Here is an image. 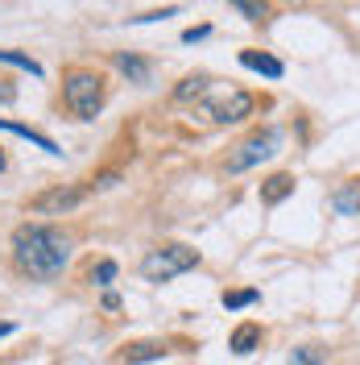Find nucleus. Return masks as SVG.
Returning a JSON list of instances; mask_svg holds the SVG:
<instances>
[{"instance_id": "obj_1", "label": "nucleus", "mask_w": 360, "mask_h": 365, "mask_svg": "<svg viewBox=\"0 0 360 365\" xmlns=\"http://www.w3.org/2000/svg\"><path fill=\"white\" fill-rule=\"evenodd\" d=\"M13 253L29 278H58L70 262V241L50 225H21L13 232Z\"/></svg>"}, {"instance_id": "obj_2", "label": "nucleus", "mask_w": 360, "mask_h": 365, "mask_svg": "<svg viewBox=\"0 0 360 365\" xmlns=\"http://www.w3.org/2000/svg\"><path fill=\"white\" fill-rule=\"evenodd\" d=\"M63 104L75 120H95L104 108V79L95 71H67L63 79Z\"/></svg>"}, {"instance_id": "obj_3", "label": "nucleus", "mask_w": 360, "mask_h": 365, "mask_svg": "<svg viewBox=\"0 0 360 365\" xmlns=\"http://www.w3.org/2000/svg\"><path fill=\"white\" fill-rule=\"evenodd\" d=\"M195 266H199V250H191V245H158L141 257V274L149 282H170Z\"/></svg>"}, {"instance_id": "obj_4", "label": "nucleus", "mask_w": 360, "mask_h": 365, "mask_svg": "<svg viewBox=\"0 0 360 365\" xmlns=\"http://www.w3.org/2000/svg\"><path fill=\"white\" fill-rule=\"evenodd\" d=\"M277 145H282V133H277V129H261V133L245 137V141H240V145L228 154V170H232V175H240V170H253L257 162L273 158V154H277Z\"/></svg>"}, {"instance_id": "obj_5", "label": "nucleus", "mask_w": 360, "mask_h": 365, "mask_svg": "<svg viewBox=\"0 0 360 365\" xmlns=\"http://www.w3.org/2000/svg\"><path fill=\"white\" fill-rule=\"evenodd\" d=\"M203 113L211 116L216 125H232V120H245L253 113V96L248 91H228V96H216L203 104Z\"/></svg>"}, {"instance_id": "obj_6", "label": "nucleus", "mask_w": 360, "mask_h": 365, "mask_svg": "<svg viewBox=\"0 0 360 365\" xmlns=\"http://www.w3.org/2000/svg\"><path fill=\"white\" fill-rule=\"evenodd\" d=\"M88 200V187H54V191H42L38 200H33V212H70V207H79Z\"/></svg>"}, {"instance_id": "obj_7", "label": "nucleus", "mask_w": 360, "mask_h": 365, "mask_svg": "<svg viewBox=\"0 0 360 365\" xmlns=\"http://www.w3.org/2000/svg\"><path fill=\"white\" fill-rule=\"evenodd\" d=\"M240 67L261 71V75H270V79H282V71H286L273 54H261V50H240Z\"/></svg>"}, {"instance_id": "obj_8", "label": "nucleus", "mask_w": 360, "mask_h": 365, "mask_svg": "<svg viewBox=\"0 0 360 365\" xmlns=\"http://www.w3.org/2000/svg\"><path fill=\"white\" fill-rule=\"evenodd\" d=\"M0 133H17V137H25V141H33L38 150H46V154H54V158L63 154V150H58V145H54V141H50L46 133H38V129H29V125H17V120H0Z\"/></svg>"}, {"instance_id": "obj_9", "label": "nucleus", "mask_w": 360, "mask_h": 365, "mask_svg": "<svg viewBox=\"0 0 360 365\" xmlns=\"http://www.w3.org/2000/svg\"><path fill=\"white\" fill-rule=\"evenodd\" d=\"M170 349L162 341H141V344H129V353H125V361L129 365H145V361H158V357H166Z\"/></svg>"}, {"instance_id": "obj_10", "label": "nucleus", "mask_w": 360, "mask_h": 365, "mask_svg": "<svg viewBox=\"0 0 360 365\" xmlns=\"http://www.w3.org/2000/svg\"><path fill=\"white\" fill-rule=\"evenodd\" d=\"M257 344H261V328H257V324H240V328L232 332V341H228V349L245 357V353H253Z\"/></svg>"}, {"instance_id": "obj_11", "label": "nucleus", "mask_w": 360, "mask_h": 365, "mask_svg": "<svg viewBox=\"0 0 360 365\" xmlns=\"http://www.w3.org/2000/svg\"><path fill=\"white\" fill-rule=\"evenodd\" d=\"M290 191H294V179H290V175H273V179L261 182V204H282Z\"/></svg>"}, {"instance_id": "obj_12", "label": "nucleus", "mask_w": 360, "mask_h": 365, "mask_svg": "<svg viewBox=\"0 0 360 365\" xmlns=\"http://www.w3.org/2000/svg\"><path fill=\"white\" fill-rule=\"evenodd\" d=\"M112 63L125 71L133 83H149V63H145V58H137V54H112Z\"/></svg>"}, {"instance_id": "obj_13", "label": "nucleus", "mask_w": 360, "mask_h": 365, "mask_svg": "<svg viewBox=\"0 0 360 365\" xmlns=\"http://www.w3.org/2000/svg\"><path fill=\"white\" fill-rule=\"evenodd\" d=\"M336 207L344 212V216H356L360 212V182H344L336 191Z\"/></svg>"}, {"instance_id": "obj_14", "label": "nucleus", "mask_w": 360, "mask_h": 365, "mask_svg": "<svg viewBox=\"0 0 360 365\" xmlns=\"http://www.w3.org/2000/svg\"><path fill=\"white\" fill-rule=\"evenodd\" d=\"M0 63H9V67H17V71H29V75H42V63H33L29 54H17V50H0Z\"/></svg>"}, {"instance_id": "obj_15", "label": "nucleus", "mask_w": 360, "mask_h": 365, "mask_svg": "<svg viewBox=\"0 0 360 365\" xmlns=\"http://www.w3.org/2000/svg\"><path fill=\"white\" fill-rule=\"evenodd\" d=\"M327 361V353L315 349V344H307V349H294L290 353V365H323Z\"/></svg>"}, {"instance_id": "obj_16", "label": "nucleus", "mask_w": 360, "mask_h": 365, "mask_svg": "<svg viewBox=\"0 0 360 365\" xmlns=\"http://www.w3.org/2000/svg\"><path fill=\"white\" fill-rule=\"evenodd\" d=\"M257 299H261V291H224V307L228 312H240V307L257 303Z\"/></svg>"}, {"instance_id": "obj_17", "label": "nucleus", "mask_w": 360, "mask_h": 365, "mask_svg": "<svg viewBox=\"0 0 360 365\" xmlns=\"http://www.w3.org/2000/svg\"><path fill=\"white\" fill-rule=\"evenodd\" d=\"M203 91H207V79H203V75H191V79H182L179 83L174 96H179V100H191V96H203Z\"/></svg>"}, {"instance_id": "obj_18", "label": "nucleus", "mask_w": 360, "mask_h": 365, "mask_svg": "<svg viewBox=\"0 0 360 365\" xmlns=\"http://www.w3.org/2000/svg\"><path fill=\"white\" fill-rule=\"evenodd\" d=\"M112 278H116V262H100V266L91 270V282H95V287H108Z\"/></svg>"}, {"instance_id": "obj_19", "label": "nucleus", "mask_w": 360, "mask_h": 365, "mask_svg": "<svg viewBox=\"0 0 360 365\" xmlns=\"http://www.w3.org/2000/svg\"><path fill=\"white\" fill-rule=\"evenodd\" d=\"M179 9H158V13H141V17H133V25H145V21H166V17H174Z\"/></svg>"}, {"instance_id": "obj_20", "label": "nucleus", "mask_w": 360, "mask_h": 365, "mask_svg": "<svg viewBox=\"0 0 360 365\" xmlns=\"http://www.w3.org/2000/svg\"><path fill=\"white\" fill-rule=\"evenodd\" d=\"M236 9L245 13L248 21H261V17H265V9H261V4H248V0H236Z\"/></svg>"}, {"instance_id": "obj_21", "label": "nucleus", "mask_w": 360, "mask_h": 365, "mask_svg": "<svg viewBox=\"0 0 360 365\" xmlns=\"http://www.w3.org/2000/svg\"><path fill=\"white\" fill-rule=\"evenodd\" d=\"M207 34H211V29H207V25H195V29H186V34H182V42H203V38H207Z\"/></svg>"}, {"instance_id": "obj_22", "label": "nucleus", "mask_w": 360, "mask_h": 365, "mask_svg": "<svg viewBox=\"0 0 360 365\" xmlns=\"http://www.w3.org/2000/svg\"><path fill=\"white\" fill-rule=\"evenodd\" d=\"M13 100H17V88H13V83H4V79H0V104H13Z\"/></svg>"}, {"instance_id": "obj_23", "label": "nucleus", "mask_w": 360, "mask_h": 365, "mask_svg": "<svg viewBox=\"0 0 360 365\" xmlns=\"http://www.w3.org/2000/svg\"><path fill=\"white\" fill-rule=\"evenodd\" d=\"M13 332V324H0V336H9Z\"/></svg>"}, {"instance_id": "obj_24", "label": "nucleus", "mask_w": 360, "mask_h": 365, "mask_svg": "<svg viewBox=\"0 0 360 365\" xmlns=\"http://www.w3.org/2000/svg\"><path fill=\"white\" fill-rule=\"evenodd\" d=\"M0 170H4V154H0Z\"/></svg>"}]
</instances>
